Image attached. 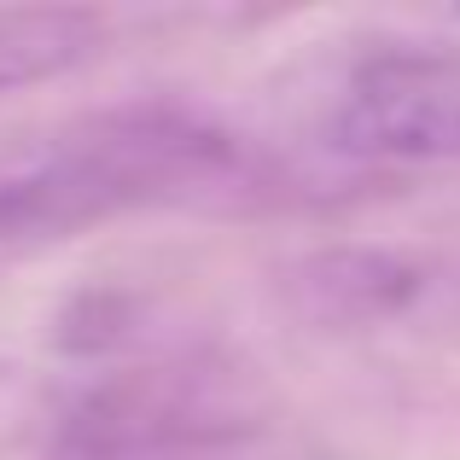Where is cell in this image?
Instances as JSON below:
<instances>
[{
    "label": "cell",
    "instance_id": "1",
    "mask_svg": "<svg viewBox=\"0 0 460 460\" xmlns=\"http://www.w3.org/2000/svg\"><path fill=\"white\" fill-rule=\"evenodd\" d=\"M239 146L181 105H117L0 152V245L65 239L140 204L210 192Z\"/></svg>",
    "mask_w": 460,
    "mask_h": 460
},
{
    "label": "cell",
    "instance_id": "2",
    "mask_svg": "<svg viewBox=\"0 0 460 460\" xmlns=\"http://www.w3.org/2000/svg\"><path fill=\"white\" fill-rule=\"evenodd\" d=\"M262 431L251 373L210 356L105 367L47 426V460H210Z\"/></svg>",
    "mask_w": 460,
    "mask_h": 460
},
{
    "label": "cell",
    "instance_id": "3",
    "mask_svg": "<svg viewBox=\"0 0 460 460\" xmlns=\"http://www.w3.org/2000/svg\"><path fill=\"white\" fill-rule=\"evenodd\" d=\"M326 140L361 164H455L460 53L391 47L361 58L326 105Z\"/></svg>",
    "mask_w": 460,
    "mask_h": 460
},
{
    "label": "cell",
    "instance_id": "4",
    "mask_svg": "<svg viewBox=\"0 0 460 460\" xmlns=\"http://www.w3.org/2000/svg\"><path fill=\"white\" fill-rule=\"evenodd\" d=\"M426 274L396 251H314L286 269V297L309 326H373L420 297Z\"/></svg>",
    "mask_w": 460,
    "mask_h": 460
},
{
    "label": "cell",
    "instance_id": "5",
    "mask_svg": "<svg viewBox=\"0 0 460 460\" xmlns=\"http://www.w3.org/2000/svg\"><path fill=\"white\" fill-rule=\"evenodd\" d=\"M111 23L88 6H0V93L41 88L105 53Z\"/></svg>",
    "mask_w": 460,
    "mask_h": 460
}]
</instances>
